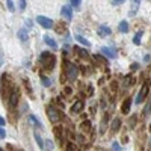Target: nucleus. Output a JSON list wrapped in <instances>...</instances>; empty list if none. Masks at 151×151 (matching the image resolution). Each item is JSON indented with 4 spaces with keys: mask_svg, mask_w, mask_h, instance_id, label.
I'll return each instance as SVG.
<instances>
[{
    "mask_svg": "<svg viewBox=\"0 0 151 151\" xmlns=\"http://www.w3.org/2000/svg\"><path fill=\"white\" fill-rule=\"evenodd\" d=\"M39 61H41L44 70L47 71H51L55 68V64H56V57L50 53V51H42L41 53V57H39Z\"/></svg>",
    "mask_w": 151,
    "mask_h": 151,
    "instance_id": "1",
    "label": "nucleus"
},
{
    "mask_svg": "<svg viewBox=\"0 0 151 151\" xmlns=\"http://www.w3.org/2000/svg\"><path fill=\"white\" fill-rule=\"evenodd\" d=\"M18 100H20V89L14 88V89H12V92H11V95H9V107L15 109L17 104H18Z\"/></svg>",
    "mask_w": 151,
    "mask_h": 151,
    "instance_id": "2",
    "label": "nucleus"
},
{
    "mask_svg": "<svg viewBox=\"0 0 151 151\" xmlns=\"http://www.w3.org/2000/svg\"><path fill=\"white\" fill-rule=\"evenodd\" d=\"M148 91H150V88H148V83L142 85V88H141V91H139V94H137V97H136V103H137V104H141V103H142V101L147 98V95H148Z\"/></svg>",
    "mask_w": 151,
    "mask_h": 151,
    "instance_id": "3",
    "label": "nucleus"
},
{
    "mask_svg": "<svg viewBox=\"0 0 151 151\" xmlns=\"http://www.w3.org/2000/svg\"><path fill=\"white\" fill-rule=\"evenodd\" d=\"M77 74H79L77 67H76L74 64H70L68 67H67V77H68V80H76Z\"/></svg>",
    "mask_w": 151,
    "mask_h": 151,
    "instance_id": "4",
    "label": "nucleus"
},
{
    "mask_svg": "<svg viewBox=\"0 0 151 151\" xmlns=\"http://www.w3.org/2000/svg\"><path fill=\"white\" fill-rule=\"evenodd\" d=\"M36 21L42 26V27H45V29H51L53 27V21L49 18V17H44V15H38L36 17Z\"/></svg>",
    "mask_w": 151,
    "mask_h": 151,
    "instance_id": "5",
    "label": "nucleus"
},
{
    "mask_svg": "<svg viewBox=\"0 0 151 151\" xmlns=\"http://www.w3.org/2000/svg\"><path fill=\"white\" fill-rule=\"evenodd\" d=\"M139 5H141V0H130V11H128V15L130 17H133V15L137 14Z\"/></svg>",
    "mask_w": 151,
    "mask_h": 151,
    "instance_id": "6",
    "label": "nucleus"
},
{
    "mask_svg": "<svg viewBox=\"0 0 151 151\" xmlns=\"http://www.w3.org/2000/svg\"><path fill=\"white\" fill-rule=\"evenodd\" d=\"M101 53L106 56V57L113 59V57H116L118 51H116V49H113V47H103V49H101Z\"/></svg>",
    "mask_w": 151,
    "mask_h": 151,
    "instance_id": "7",
    "label": "nucleus"
},
{
    "mask_svg": "<svg viewBox=\"0 0 151 151\" xmlns=\"http://www.w3.org/2000/svg\"><path fill=\"white\" fill-rule=\"evenodd\" d=\"M61 14H62V17H64L65 20H71V18H73V9H71V6H68V5L62 6Z\"/></svg>",
    "mask_w": 151,
    "mask_h": 151,
    "instance_id": "8",
    "label": "nucleus"
},
{
    "mask_svg": "<svg viewBox=\"0 0 151 151\" xmlns=\"http://www.w3.org/2000/svg\"><path fill=\"white\" fill-rule=\"evenodd\" d=\"M47 113H49L50 121H57L59 120V112H57V109H55L53 106H49L47 107Z\"/></svg>",
    "mask_w": 151,
    "mask_h": 151,
    "instance_id": "9",
    "label": "nucleus"
},
{
    "mask_svg": "<svg viewBox=\"0 0 151 151\" xmlns=\"http://www.w3.org/2000/svg\"><path fill=\"white\" fill-rule=\"evenodd\" d=\"M97 33L100 35L101 38H104V36H109L110 33H112V30H110V27H107V26H100V27H98V30H97Z\"/></svg>",
    "mask_w": 151,
    "mask_h": 151,
    "instance_id": "10",
    "label": "nucleus"
},
{
    "mask_svg": "<svg viewBox=\"0 0 151 151\" xmlns=\"http://www.w3.org/2000/svg\"><path fill=\"white\" fill-rule=\"evenodd\" d=\"M130 106H132V98H126V100H124V103H122L121 112H122L124 115H127V113L130 112Z\"/></svg>",
    "mask_w": 151,
    "mask_h": 151,
    "instance_id": "11",
    "label": "nucleus"
},
{
    "mask_svg": "<svg viewBox=\"0 0 151 151\" xmlns=\"http://www.w3.org/2000/svg\"><path fill=\"white\" fill-rule=\"evenodd\" d=\"M44 41H45V44H47V45H50L51 49H57V42H56L51 36L45 35V36H44Z\"/></svg>",
    "mask_w": 151,
    "mask_h": 151,
    "instance_id": "12",
    "label": "nucleus"
},
{
    "mask_svg": "<svg viewBox=\"0 0 151 151\" xmlns=\"http://www.w3.org/2000/svg\"><path fill=\"white\" fill-rule=\"evenodd\" d=\"M83 106H85L83 101H76L74 106L71 107V112H73V113H79L80 110H83Z\"/></svg>",
    "mask_w": 151,
    "mask_h": 151,
    "instance_id": "13",
    "label": "nucleus"
},
{
    "mask_svg": "<svg viewBox=\"0 0 151 151\" xmlns=\"http://www.w3.org/2000/svg\"><path fill=\"white\" fill-rule=\"evenodd\" d=\"M118 30H120L121 33H127L128 32V23L127 21H121L120 26H118Z\"/></svg>",
    "mask_w": 151,
    "mask_h": 151,
    "instance_id": "14",
    "label": "nucleus"
},
{
    "mask_svg": "<svg viewBox=\"0 0 151 151\" xmlns=\"http://www.w3.org/2000/svg\"><path fill=\"white\" fill-rule=\"evenodd\" d=\"M76 39H77V41H79V42H80V44H83V45H85V47H89V45H91V42L88 41V39H86V38H83L82 35H76Z\"/></svg>",
    "mask_w": 151,
    "mask_h": 151,
    "instance_id": "15",
    "label": "nucleus"
},
{
    "mask_svg": "<svg viewBox=\"0 0 151 151\" xmlns=\"http://www.w3.org/2000/svg\"><path fill=\"white\" fill-rule=\"evenodd\" d=\"M29 122H30V124H33V126H36L38 128H41V127H42V124L39 122V121L36 120V116H33V115H30V116H29Z\"/></svg>",
    "mask_w": 151,
    "mask_h": 151,
    "instance_id": "16",
    "label": "nucleus"
},
{
    "mask_svg": "<svg viewBox=\"0 0 151 151\" xmlns=\"http://www.w3.org/2000/svg\"><path fill=\"white\" fill-rule=\"evenodd\" d=\"M120 127H121V120H120V118H116V120L112 122V127H110V130H112V132L115 133V132H116V130L120 128Z\"/></svg>",
    "mask_w": 151,
    "mask_h": 151,
    "instance_id": "17",
    "label": "nucleus"
},
{
    "mask_svg": "<svg viewBox=\"0 0 151 151\" xmlns=\"http://www.w3.org/2000/svg\"><path fill=\"white\" fill-rule=\"evenodd\" d=\"M65 30H67V26H65V23H59V24L56 26V32H57V33L64 35Z\"/></svg>",
    "mask_w": 151,
    "mask_h": 151,
    "instance_id": "18",
    "label": "nucleus"
},
{
    "mask_svg": "<svg viewBox=\"0 0 151 151\" xmlns=\"http://www.w3.org/2000/svg\"><path fill=\"white\" fill-rule=\"evenodd\" d=\"M76 51H77V53L80 55V56H83L85 59H88V57H89V53H88V51L85 50V49H82V47H76Z\"/></svg>",
    "mask_w": 151,
    "mask_h": 151,
    "instance_id": "19",
    "label": "nucleus"
},
{
    "mask_svg": "<svg viewBox=\"0 0 151 151\" xmlns=\"http://www.w3.org/2000/svg\"><path fill=\"white\" fill-rule=\"evenodd\" d=\"M80 130H83V132H89L91 130V122L89 121H83L80 124Z\"/></svg>",
    "mask_w": 151,
    "mask_h": 151,
    "instance_id": "20",
    "label": "nucleus"
},
{
    "mask_svg": "<svg viewBox=\"0 0 151 151\" xmlns=\"http://www.w3.org/2000/svg\"><path fill=\"white\" fill-rule=\"evenodd\" d=\"M18 38L21 39V41H27V38H29L27 36V32H26L24 29H21V30L18 32Z\"/></svg>",
    "mask_w": 151,
    "mask_h": 151,
    "instance_id": "21",
    "label": "nucleus"
},
{
    "mask_svg": "<svg viewBox=\"0 0 151 151\" xmlns=\"http://www.w3.org/2000/svg\"><path fill=\"white\" fill-rule=\"evenodd\" d=\"M35 139H36V142H38L39 148H41V150H44V141H42V137L39 136V133H35Z\"/></svg>",
    "mask_w": 151,
    "mask_h": 151,
    "instance_id": "22",
    "label": "nucleus"
},
{
    "mask_svg": "<svg viewBox=\"0 0 151 151\" xmlns=\"http://www.w3.org/2000/svg\"><path fill=\"white\" fill-rule=\"evenodd\" d=\"M67 151H79V147L76 145V143L73 142H70L68 145H67Z\"/></svg>",
    "mask_w": 151,
    "mask_h": 151,
    "instance_id": "23",
    "label": "nucleus"
},
{
    "mask_svg": "<svg viewBox=\"0 0 151 151\" xmlns=\"http://www.w3.org/2000/svg\"><path fill=\"white\" fill-rule=\"evenodd\" d=\"M141 36H142V32H137L136 36L133 38V42H135L136 45H139V44H141Z\"/></svg>",
    "mask_w": 151,
    "mask_h": 151,
    "instance_id": "24",
    "label": "nucleus"
},
{
    "mask_svg": "<svg viewBox=\"0 0 151 151\" xmlns=\"http://www.w3.org/2000/svg\"><path fill=\"white\" fill-rule=\"evenodd\" d=\"M24 86H26V89H27V94L32 97L33 94H32V89H30V85H29V80H24Z\"/></svg>",
    "mask_w": 151,
    "mask_h": 151,
    "instance_id": "25",
    "label": "nucleus"
},
{
    "mask_svg": "<svg viewBox=\"0 0 151 151\" xmlns=\"http://www.w3.org/2000/svg\"><path fill=\"white\" fill-rule=\"evenodd\" d=\"M18 6L21 11H24L26 9V0H18Z\"/></svg>",
    "mask_w": 151,
    "mask_h": 151,
    "instance_id": "26",
    "label": "nucleus"
},
{
    "mask_svg": "<svg viewBox=\"0 0 151 151\" xmlns=\"http://www.w3.org/2000/svg\"><path fill=\"white\" fill-rule=\"evenodd\" d=\"M6 3H8V9H9L11 12H14V11H15V9H14V2H12V0H8Z\"/></svg>",
    "mask_w": 151,
    "mask_h": 151,
    "instance_id": "27",
    "label": "nucleus"
},
{
    "mask_svg": "<svg viewBox=\"0 0 151 151\" xmlns=\"http://www.w3.org/2000/svg\"><path fill=\"white\" fill-rule=\"evenodd\" d=\"M80 2H82V0H71V6L79 8V6H80Z\"/></svg>",
    "mask_w": 151,
    "mask_h": 151,
    "instance_id": "28",
    "label": "nucleus"
},
{
    "mask_svg": "<svg viewBox=\"0 0 151 151\" xmlns=\"http://www.w3.org/2000/svg\"><path fill=\"white\" fill-rule=\"evenodd\" d=\"M41 80H42V85H44V86H50V80H49V79L41 77Z\"/></svg>",
    "mask_w": 151,
    "mask_h": 151,
    "instance_id": "29",
    "label": "nucleus"
},
{
    "mask_svg": "<svg viewBox=\"0 0 151 151\" xmlns=\"http://www.w3.org/2000/svg\"><path fill=\"white\" fill-rule=\"evenodd\" d=\"M124 2H126V0H110V3H112V5H122Z\"/></svg>",
    "mask_w": 151,
    "mask_h": 151,
    "instance_id": "30",
    "label": "nucleus"
},
{
    "mask_svg": "<svg viewBox=\"0 0 151 151\" xmlns=\"http://www.w3.org/2000/svg\"><path fill=\"white\" fill-rule=\"evenodd\" d=\"M5 136H6V132H5V130H3L2 127H0V139H3Z\"/></svg>",
    "mask_w": 151,
    "mask_h": 151,
    "instance_id": "31",
    "label": "nucleus"
},
{
    "mask_svg": "<svg viewBox=\"0 0 151 151\" xmlns=\"http://www.w3.org/2000/svg\"><path fill=\"white\" fill-rule=\"evenodd\" d=\"M150 110H151V103H148V104H147V107H145V115H147V113H150Z\"/></svg>",
    "mask_w": 151,
    "mask_h": 151,
    "instance_id": "32",
    "label": "nucleus"
},
{
    "mask_svg": "<svg viewBox=\"0 0 151 151\" xmlns=\"http://www.w3.org/2000/svg\"><path fill=\"white\" fill-rule=\"evenodd\" d=\"M53 148V143H51V141H47V150H51Z\"/></svg>",
    "mask_w": 151,
    "mask_h": 151,
    "instance_id": "33",
    "label": "nucleus"
},
{
    "mask_svg": "<svg viewBox=\"0 0 151 151\" xmlns=\"http://www.w3.org/2000/svg\"><path fill=\"white\" fill-rule=\"evenodd\" d=\"M112 148H113L115 151H120V145H118V143H116V142H115V143H113V145H112Z\"/></svg>",
    "mask_w": 151,
    "mask_h": 151,
    "instance_id": "34",
    "label": "nucleus"
},
{
    "mask_svg": "<svg viewBox=\"0 0 151 151\" xmlns=\"http://www.w3.org/2000/svg\"><path fill=\"white\" fill-rule=\"evenodd\" d=\"M137 68H139V65H137V64H133V65H132V71H135V70H137Z\"/></svg>",
    "mask_w": 151,
    "mask_h": 151,
    "instance_id": "35",
    "label": "nucleus"
},
{
    "mask_svg": "<svg viewBox=\"0 0 151 151\" xmlns=\"http://www.w3.org/2000/svg\"><path fill=\"white\" fill-rule=\"evenodd\" d=\"M65 94L70 95V94H71V88H65Z\"/></svg>",
    "mask_w": 151,
    "mask_h": 151,
    "instance_id": "36",
    "label": "nucleus"
},
{
    "mask_svg": "<svg viewBox=\"0 0 151 151\" xmlns=\"http://www.w3.org/2000/svg\"><path fill=\"white\" fill-rule=\"evenodd\" d=\"M3 126H5V120H3L2 116H0V127H3Z\"/></svg>",
    "mask_w": 151,
    "mask_h": 151,
    "instance_id": "37",
    "label": "nucleus"
},
{
    "mask_svg": "<svg viewBox=\"0 0 151 151\" xmlns=\"http://www.w3.org/2000/svg\"><path fill=\"white\" fill-rule=\"evenodd\" d=\"M150 147H151V137H150Z\"/></svg>",
    "mask_w": 151,
    "mask_h": 151,
    "instance_id": "38",
    "label": "nucleus"
},
{
    "mask_svg": "<svg viewBox=\"0 0 151 151\" xmlns=\"http://www.w3.org/2000/svg\"><path fill=\"white\" fill-rule=\"evenodd\" d=\"M0 151H3V150H2V148H0Z\"/></svg>",
    "mask_w": 151,
    "mask_h": 151,
    "instance_id": "39",
    "label": "nucleus"
}]
</instances>
